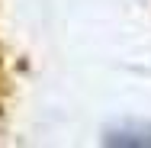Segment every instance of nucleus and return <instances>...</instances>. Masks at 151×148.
I'll return each instance as SVG.
<instances>
[{"label":"nucleus","instance_id":"nucleus-1","mask_svg":"<svg viewBox=\"0 0 151 148\" xmlns=\"http://www.w3.org/2000/svg\"><path fill=\"white\" fill-rule=\"evenodd\" d=\"M109 145H151V126H119L106 135Z\"/></svg>","mask_w":151,"mask_h":148}]
</instances>
